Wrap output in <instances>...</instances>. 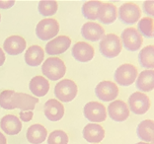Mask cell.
I'll use <instances>...</instances> for the list:
<instances>
[{"label": "cell", "mask_w": 154, "mask_h": 144, "mask_svg": "<svg viewBox=\"0 0 154 144\" xmlns=\"http://www.w3.org/2000/svg\"><path fill=\"white\" fill-rule=\"evenodd\" d=\"M118 17V9L116 5L112 3H102L99 13H98V20L103 24L109 25L114 23Z\"/></svg>", "instance_id": "21"}, {"label": "cell", "mask_w": 154, "mask_h": 144, "mask_svg": "<svg viewBox=\"0 0 154 144\" xmlns=\"http://www.w3.org/2000/svg\"><path fill=\"white\" fill-rule=\"evenodd\" d=\"M0 144H6V137L1 132H0Z\"/></svg>", "instance_id": "36"}, {"label": "cell", "mask_w": 154, "mask_h": 144, "mask_svg": "<svg viewBox=\"0 0 154 144\" xmlns=\"http://www.w3.org/2000/svg\"><path fill=\"white\" fill-rule=\"evenodd\" d=\"M83 137L87 142L97 144L105 137L104 128L98 124H89L83 128Z\"/></svg>", "instance_id": "18"}, {"label": "cell", "mask_w": 154, "mask_h": 144, "mask_svg": "<svg viewBox=\"0 0 154 144\" xmlns=\"http://www.w3.org/2000/svg\"><path fill=\"white\" fill-rule=\"evenodd\" d=\"M1 129L8 135H16L22 129L20 119L13 115H6L0 121Z\"/></svg>", "instance_id": "19"}, {"label": "cell", "mask_w": 154, "mask_h": 144, "mask_svg": "<svg viewBox=\"0 0 154 144\" xmlns=\"http://www.w3.org/2000/svg\"><path fill=\"white\" fill-rule=\"evenodd\" d=\"M135 86L142 93L154 90V69H146L140 72L136 78Z\"/></svg>", "instance_id": "20"}, {"label": "cell", "mask_w": 154, "mask_h": 144, "mask_svg": "<svg viewBox=\"0 0 154 144\" xmlns=\"http://www.w3.org/2000/svg\"><path fill=\"white\" fill-rule=\"evenodd\" d=\"M150 144H154V138L152 139V141H151V143H150Z\"/></svg>", "instance_id": "38"}, {"label": "cell", "mask_w": 154, "mask_h": 144, "mask_svg": "<svg viewBox=\"0 0 154 144\" xmlns=\"http://www.w3.org/2000/svg\"><path fill=\"white\" fill-rule=\"evenodd\" d=\"M5 62V54L1 47H0V66H2Z\"/></svg>", "instance_id": "35"}, {"label": "cell", "mask_w": 154, "mask_h": 144, "mask_svg": "<svg viewBox=\"0 0 154 144\" xmlns=\"http://www.w3.org/2000/svg\"><path fill=\"white\" fill-rule=\"evenodd\" d=\"M138 60L143 68H154V45H146L138 54Z\"/></svg>", "instance_id": "26"}, {"label": "cell", "mask_w": 154, "mask_h": 144, "mask_svg": "<svg viewBox=\"0 0 154 144\" xmlns=\"http://www.w3.org/2000/svg\"><path fill=\"white\" fill-rule=\"evenodd\" d=\"M143 11L148 16L154 17V0H146L142 5Z\"/></svg>", "instance_id": "32"}, {"label": "cell", "mask_w": 154, "mask_h": 144, "mask_svg": "<svg viewBox=\"0 0 154 144\" xmlns=\"http://www.w3.org/2000/svg\"><path fill=\"white\" fill-rule=\"evenodd\" d=\"M59 32V24L57 20L48 18L40 21L36 27V35L42 41H50L57 37Z\"/></svg>", "instance_id": "5"}, {"label": "cell", "mask_w": 154, "mask_h": 144, "mask_svg": "<svg viewBox=\"0 0 154 144\" xmlns=\"http://www.w3.org/2000/svg\"><path fill=\"white\" fill-rule=\"evenodd\" d=\"M78 92V88L75 82L70 79H63L59 81L54 87V95L57 100L68 103L75 99Z\"/></svg>", "instance_id": "3"}, {"label": "cell", "mask_w": 154, "mask_h": 144, "mask_svg": "<svg viewBox=\"0 0 154 144\" xmlns=\"http://www.w3.org/2000/svg\"><path fill=\"white\" fill-rule=\"evenodd\" d=\"M136 134L143 142H151L154 138V121L144 119L137 125Z\"/></svg>", "instance_id": "25"}, {"label": "cell", "mask_w": 154, "mask_h": 144, "mask_svg": "<svg viewBox=\"0 0 154 144\" xmlns=\"http://www.w3.org/2000/svg\"><path fill=\"white\" fill-rule=\"evenodd\" d=\"M72 57L75 60L79 62H89L93 59L95 51L91 44L84 43V41H78L73 45L71 50Z\"/></svg>", "instance_id": "14"}, {"label": "cell", "mask_w": 154, "mask_h": 144, "mask_svg": "<svg viewBox=\"0 0 154 144\" xmlns=\"http://www.w3.org/2000/svg\"><path fill=\"white\" fill-rule=\"evenodd\" d=\"M108 114L114 121L122 122L128 118L129 109L125 102L122 100H116L112 102L108 107Z\"/></svg>", "instance_id": "11"}, {"label": "cell", "mask_w": 154, "mask_h": 144, "mask_svg": "<svg viewBox=\"0 0 154 144\" xmlns=\"http://www.w3.org/2000/svg\"><path fill=\"white\" fill-rule=\"evenodd\" d=\"M29 89L36 97H44L50 90V83L44 76H36L30 81Z\"/></svg>", "instance_id": "22"}, {"label": "cell", "mask_w": 154, "mask_h": 144, "mask_svg": "<svg viewBox=\"0 0 154 144\" xmlns=\"http://www.w3.org/2000/svg\"><path fill=\"white\" fill-rule=\"evenodd\" d=\"M68 136L62 130L52 131L48 137V144H67Z\"/></svg>", "instance_id": "30"}, {"label": "cell", "mask_w": 154, "mask_h": 144, "mask_svg": "<svg viewBox=\"0 0 154 144\" xmlns=\"http://www.w3.org/2000/svg\"><path fill=\"white\" fill-rule=\"evenodd\" d=\"M15 91L5 90L0 94V107L5 110H13L12 108V96Z\"/></svg>", "instance_id": "31"}, {"label": "cell", "mask_w": 154, "mask_h": 144, "mask_svg": "<svg viewBox=\"0 0 154 144\" xmlns=\"http://www.w3.org/2000/svg\"><path fill=\"white\" fill-rule=\"evenodd\" d=\"M33 111H21L20 113V119L24 122H28L30 121L31 119L33 118Z\"/></svg>", "instance_id": "33"}, {"label": "cell", "mask_w": 154, "mask_h": 144, "mask_svg": "<svg viewBox=\"0 0 154 144\" xmlns=\"http://www.w3.org/2000/svg\"><path fill=\"white\" fill-rule=\"evenodd\" d=\"M71 44V40L67 36H59L51 40L45 45V52L48 55L64 54Z\"/></svg>", "instance_id": "13"}, {"label": "cell", "mask_w": 154, "mask_h": 144, "mask_svg": "<svg viewBox=\"0 0 154 144\" xmlns=\"http://www.w3.org/2000/svg\"><path fill=\"white\" fill-rule=\"evenodd\" d=\"M45 58V51L38 45H32L27 50L25 54V62L29 66H36L41 65Z\"/></svg>", "instance_id": "23"}, {"label": "cell", "mask_w": 154, "mask_h": 144, "mask_svg": "<svg viewBox=\"0 0 154 144\" xmlns=\"http://www.w3.org/2000/svg\"><path fill=\"white\" fill-rule=\"evenodd\" d=\"M119 18L122 23L131 25L139 21L141 17V10L134 2H127L121 5L118 11Z\"/></svg>", "instance_id": "7"}, {"label": "cell", "mask_w": 154, "mask_h": 144, "mask_svg": "<svg viewBox=\"0 0 154 144\" xmlns=\"http://www.w3.org/2000/svg\"><path fill=\"white\" fill-rule=\"evenodd\" d=\"M38 103V98L25 93L14 92L12 96V108L20 109L21 111H33L36 104Z\"/></svg>", "instance_id": "12"}, {"label": "cell", "mask_w": 154, "mask_h": 144, "mask_svg": "<svg viewBox=\"0 0 154 144\" xmlns=\"http://www.w3.org/2000/svg\"><path fill=\"white\" fill-rule=\"evenodd\" d=\"M83 114L85 118L91 122H103L107 118V110L103 104L99 102H89L83 109Z\"/></svg>", "instance_id": "8"}, {"label": "cell", "mask_w": 154, "mask_h": 144, "mask_svg": "<svg viewBox=\"0 0 154 144\" xmlns=\"http://www.w3.org/2000/svg\"><path fill=\"white\" fill-rule=\"evenodd\" d=\"M42 72L48 79L51 81H57L65 75L66 66L60 58L50 57L45 60L42 66Z\"/></svg>", "instance_id": "2"}, {"label": "cell", "mask_w": 154, "mask_h": 144, "mask_svg": "<svg viewBox=\"0 0 154 144\" xmlns=\"http://www.w3.org/2000/svg\"><path fill=\"white\" fill-rule=\"evenodd\" d=\"M136 144H149V143H147V142H143V141H141V142H138V143H136Z\"/></svg>", "instance_id": "37"}, {"label": "cell", "mask_w": 154, "mask_h": 144, "mask_svg": "<svg viewBox=\"0 0 154 144\" xmlns=\"http://www.w3.org/2000/svg\"><path fill=\"white\" fill-rule=\"evenodd\" d=\"M137 31L141 36L145 38H152L154 37V20L151 17H144L138 21Z\"/></svg>", "instance_id": "28"}, {"label": "cell", "mask_w": 154, "mask_h": 144, "mask_svg": "<svg viewBox=\"0 0 154 144\" xmlns=\"http://www.w3.org/2000/svg\"><path fill=\"white\" fill-rule=\"evenodd\" d=\"M14 4H15V1H14V0H5V1H1V0H0V8L1 9L11 8Z\"/></svg>", "instance_id": "34"}, {"label": "cell", "mask_w": 154, "mask_h": 144, "mask_svg": "<svg viewBox=\"0 0 154 144\" xmlns=\"http://www.w3.org/2000/svg\"><path fill=\"white\" fill-rule=\"evenodd\" d=\"M82 37L87 41H97L105 36L104 28L95 22H87L81 28Z\"/></svg>", "instance_id": "16"}, {"label": "cell", "mask_w": 154, "mask_h": 144, "mask_svg": "<svg viewBox=\"0 0 154 144\" xmlns=\"http://www.w3.org/2000/svg\"><path fill=\"white\" fill-rule=\"evenodd\" d=\"M97 98L103 102H111L116 100L119 95V88L117 84L112 81H102L95 88Z\"/></svg>", "instance_id": "10"}, {"label": "cell", "mask_w": 154, "mask_h": 144, "mask_svg": "<svg viewBox=\"0 0 154 144\" xmlns=\"http://www.w3.org/2000/svg\"><path fill=\"white\" fill-rule=\"evenodd\" d=\"M4 51L10 55H18L26 48V41L20 36L8 37L3 44Z\"/></svg>", "instance_id": "17"}, {"label": "cell", "mask_w": 154, "mask_h": 144, "mask_svg": "<svg viewBox=\"0 0 154 144\" xmlns=\"http://www.w3.org/2000/svg\"><path fill=\"white\" fill-rule=\"evenodd\" d=\"M58 5L57 2L54 0H42L38 2V10L41 15L48 17L54 15L57 11Z\"/></svg>", "instance_id": "29"}, {"label": "cell", "mask_w": 154, "mask_h": 144, "mask_svg": "<svg viewBox=\"0 0 154 144\" xmlns=\"http://www.w3.org/2000/svg\"><path fill=\"white\" fill-rule=\"evenodd\" d=\"M122 44L129 51H137L141 47L143 38L135 28H127L122 33Z\"/></svg>", "instance_id": "9"}, {"label": "cell", "mask_w": 154, "mask_h": 144, "mask_svg": "<svg viewBox=\"0 0 154 144\" xmlns=\"http://www.w3.org/2000/svg\"><path fill=\"white\" fill-rule=\"evenodd\" d=\"M102 3V1H97V0H91V1L85 2L82 6L83 16L91 21L97 20L98 13H99V9Z\"/></svg>", "instance_id": "27"}, {"label": "cell", "mask_w": 154, "mask_h": 144, "mask_svg": "<svg viewBox=\"0 0 154 144\" xmlns=\"http://www.w3.org/2000/svg\"><path fill=\"white\" fill-rule=\"evenodd\" d=\"M100 52L107 58H115L122 52V44L121 38L115 34H108L100 41Z\"/></svg>", "instance_id": "1"}, {"label": "cell", "mask_w": 154, "mask_h": 144, "mask_svg": "<svg viewBox=\"0 0 154 144\" xmlns=\"http://www.w3.org/2000/svg\"><path fill=\"white\" fill-rule=\"evenodd\" d=\"M128 109L135 115H144L151 106L149 97L145 93L134 92L128 98Z\"/></svg>", "instance_id": "6"}, {"label": "cell", "mask_w": 154, "mask_h": 144, "mask_svg": "<svg viewBox=\"0 0 154 144\" xmlns=\"http://www.w3.org/2000/svg\"><path fill=\"white\" fill-rule=\"evenodd\" d=\"M48 136V131L45 127L41 124H33L28 128L26 137L28 141L32 144L43 143Z\"/></svg>", "instance_id": "24"}, {"label": "cell", "mask_w": 154, "mask_h": 144, "mask_svg": "<svg viewBox=\"0 0 154 144\" xmlns=\"http://www.w3.org/2000/svg\"><path fill=\"white\" fill-rule=\"evenodd\" d=\"M44 113L48 121H58L63 118L64 107L59 101L51 99L45 102L44 106Z\"/></svg>", "instance_id": "15"}, {"label": "cell", "mask_w": 154, "mask_h": 144, "mask_svg": "<svg viewBox=\"0 0 154 144\" xmlns=\"http://www.w3.org/2000/svg\"><path fill=\"white\" fill-rule=\"evenodd\" d=\"M138 76L137 68L131 63H125L116 70L114 78L117 84L121 86H129L134 84Z\"/></svg>", "instance_id": "4"}, {"label": "cell", "mask_w": 154, "mask_h": 144, "mask_svg": "<svg viewBox=\"0 0 154 144\" xmlns=\"http://www.w3.org/2000/svg\"><path fill=\"white\" fill-rule=\"evenodd\" d=\"M0 20H1V15H0Z\"/></svg>", "instance_id": "39"}]
</instances>
